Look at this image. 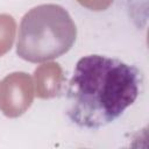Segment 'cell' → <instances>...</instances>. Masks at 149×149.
I'll return each mask as SVG.
<instances>
[{"mask_svg": "<svg viewBox=\"0 0 149 149\" xmlns=\"http://www.w3.org/2000/svg\"><path fill=\"white\" fill-rule=\"evenodd\" d=\"M141 71L101 55L81 57L66 92V115L80 128L98 129L115 121L140 94Z\"/></svg>", "mask_w": 149, "mask_h": 149, "instance_id": "obj_1", "label": "cell"}, {"mask_svg": "<svg viewBox=\"0 0 149 149\" xmlns=\"http://www.w3.org/2000/svg\"><path fill=\"white\" fill-rule=\"evenodd\" d=\"M76 36V24L64 7L56 3L38 5L21 20L16 54L30 63L52 61L71 49Z\"/></svg>", "mask_w": 149, "mask_h": 149, "instance_id": "obj_2", "label": "cell"}]
</instances>
